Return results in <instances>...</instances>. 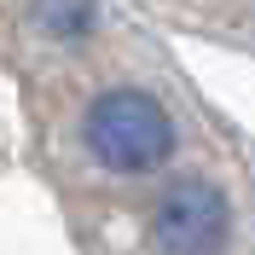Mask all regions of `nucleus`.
Segmentation results:
<instances>
[{"label":"nucleus","mask_w":255,"mask_h":255,"mask_svg":"<svg viewBox=\"0 0 255 255\" xmlns=\"http://www.w3.org/2000/svg\"><path fill=\"white\" fill-rule=\"evenodd\" d=\"M81 139L105 168L116 174H139V168H157L168 151H174V122L151 93L139 87H111L87 105V122H81Z\"/></svg>","instance_id":"nucleus-1"},{"label":"nucleus","mask_w":255,"mask_h":255,"mask_svg":"<svg viewBox=\"0 0 255 255\" xmlns=\"http://www.w3.org/2000/svg\"><path fill=\"white\" fill-rule=\"evenodd\" d=\"M226 203L221 191L203 180H180L174 191H162L157 215H151V238L162 255H221L226 244Z\"/></svg>","instance_id":"nucleus-2"}]
</instances>
